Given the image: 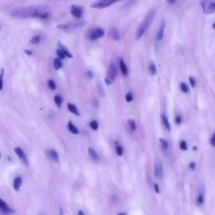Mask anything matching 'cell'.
Wrapping results in <instances>:
<instances>
[{
    "mask_svg": "<svg viewBox=\"0 0 215 215\" xmlns=\"http://www.w3.org/2000/svg\"><path fill=\"white\" fill-rule=\"evenodd\" d=\"M128 125H129V128H130V129L131 131H135L136 130V122L134 119H129L128 120Z\"/></svg>",
    "mask_w": 215,
    "mask_h": 215,
    "instance_id": "26",
    "label": "cell"
},
{
    "mask_svg": "<svg viewBox=\"0 0 215 215\" xmlns=\"http://www.w3.org/2000/svg\"><path fill=\"white\" fill-rule=\"evenodd\" d=\"M87 75L89 78H93V73H92L91 71H87Z\"/></svg>",
    "mask_w": 215,
    "mask_h": 215,
    "instance_id": "45",
    "label": "cell"
},
{
    "mask_svg": "<svg viewBox=\"0 0 215 215\" xmlns=\"http://www.w3.org/2000/svg\"><path fill=\"white\" fill-rule=\"evenodd\" d=\"M196 164L195 162H191L189 164V168L192 170H194L196 169Z\"/></svg>",
    "mask_w": 215,
    "mask_h": 215,
    "instance_id": "46",
    "label": "cell"
},
{
    "mask_svg": "<svg viewBox=\"0 0 215 215\" xmlns=\"http://www.w3.org/2000/svg\"><path fill=\"white\" fill-rule=\"evenodd\" d=\"M94 105L95 107H98V102L97 101V99H95L94 101Z\"/></svg>",
    "mask_w": 215,
    "mask_h": 215,
    "instance_id": "49",
    "label": "cell"
},
{
    "mask_svg": "<svg viewBox=\"0 0 215 215\" xmlns=\"http://www.w3.org/2000/svg\"><path fill=\"white\" fill-rule=\"evenodd\" d=\"M54 101L55 104L58 106V107H61L62 103V98L61 95H55L54 97Z\"/></svg>",
    "mask_w": 215,
    "mask_h": 215,
    "instance_id": "22",
    "label": "cell"
},
{
    "mask_svg": "<svg viewBox=\"0 0 215 215\" xmlns=\"http://www.w3.org/2000/svg\"><path fill=\"white\" fill-rule=\"evenodd\" d=\"M71 13L76 18H81L83 13V9L82 7L73 5L71 7Z\"/></svg>",
    "mask_w": 215,
    "mask_h": 215,
    "instance_id": "8",
    "label": "cell"
},
{
    "mask_svg": "<svg viewBox=\"0 0 215 215\" xmlns=\"http://www.w3.org/2000/svg\"><path fill=\"white\" fill-rule=\"evenodd\" d=\"M180 89H181L182 91L184 92V93H187V92H189L188 86L184 82L181 83V84H180Z\"/></svg>",
    "mask_w": 215,
    "mask_h": 215,
    "instance_id": "33",
    "label": "cell"
},
{
    "mask_svg": "<svg viewBox=\"0 0 215 215\" xmlns=\"http://www.w3.org/2000/svg\"><path fill=\"white\" fill-rule=\"evenodd\" d=\"M48 117H49L50 119L53 120V119H55V114L53 112H50L49 113V114H48Z\"/></svg>",
    "mask_w": 215,
    "mask_h": 215,
    "instance_id": "42",
    "label": "cell"
},
{
    "mask_svg": "<svg viewBox=\"0 0 215 215\" xmlns=\"http://www.w3.org/2000/svg\"><path fill=\"white\" fill-rule=\"evenodd\" d=\"M115 3H116V1H112V0H98V1H96L92 3L90 5V7L93 8L102 9L110 6Z\"/></svg>",
    "mask_w": 215,
    "mask_h": 215,
    "instance_id": "5",
    "label": "cell"
},
{
    "mask_svg": "<svg viewBox=\"0 0 215 215\" xmlns=\"http://www.w3.org/2000/svg\"><path fill=\"white\" fill-rule=\"evenodd\" d=\"M155 13H156V11H155V8L150 10L148 12L145 18H144L143 21H142L141 24L140 25L139 28L137 30L136 34V40H139V39L141 38L142 36L144 34V33L147 31L148 28L150 27L151 24L153 22V18L155 15Z\"/></svg>",
    "mask_w": 215,
    "mask_h": 215,
    "instance_id": "2",
    "label": "cell"
},
{
    "mask_svg": "<svg viewBox=\"0 0 215 215\" xmlns=\"http://www.w3.org/2000/svg\"><path fill=\"white\" fill-rule=\"evenodd\" d=\"M116 150L117 155L119 157H121L122 154H123V148H122V147L120 145H118V144H117Z\"/></svg>",
    "mask_w": 215,
    "mask_h": 215,
    "instance_id": "31",
    "label": "cell"
},
{
    "mask_svg": "<svg viewBox=\"0 0 215 215\" xmlns=\"http://www.w3.org/2000/svg\"><path fill=\"white\" fill-rule=\"evenodd\" d=\"M126 100L128 102H131L133 100V96L131 92H128V93L126 95Z\"/></svg>",
    "mask_w": 215,
    "mask_h": 215,
    "instance_id": "37",
    "label": "cell"
},
{
    "mask_svg": "<svg viewBox=\"0 0 215 215\" xmlns=\"http://www.w3.org/2000/svg\"><path fill=\"white\" fill-rule=\"evenodd\" d=\"M47 84H48V86H49V87L51 89V90H54L55 88H56V85H55V83H54V81L53 80H49L47 82Z\"/></svg>",
    "mask_w": 215,
    "mask_h": 215,
    "instance_id": "34",
    "label": "cell"
},
{
    "mask_svg": "<svg viewBox=\"0 0 215 215\" xmlns=\"http://www.w3.org/2000/svg\"><path fill=\"white\" fill-rule=\"evenodd\" d=\"M78 215H85L83 211L82 210H79L78 211Z\"/></svg>",
    "mask_w": 215,
    "mask_h": 215,
    "instance_id": "50",
    "label": "cell"
},
{
    "mask_svg": "<svg viewBox=\"0 0 215 215\" xmlns=\"http://www.w3.org/2000/svg\"><path fill=\"white\" fill-rule=\"evenodd\" d=\"M154 189H155V192H156L157 194L160 193V189H159V187H158L157 184H155V185H154Z\"/></svg>",
    "mask_w": 215,
    "mask_h": 215,
    "instance_id": "43",
    "label": "cell"
},
{
    "mask_svg": "<svg viewBox=\"0 0 215 215\" xmlns=\"http://www.w3.org/2000/svg\"><path fill=\"white\" fill-rule=\"evenodd\" d=\"M58 46L59 47V49H61L63 53H64V54L66 55V57H68L69 58H73V55L71 54V53H70V52L69 51V50L68 49V48L66 47L64 45H63L61 42H59L58 43Z\"/></svg>",
    "mask_w": 215,
    "mask_h": 215,
    "instance_id": "18",
    "label": "cell"
},
{
    "mask_svg": "<svg viewBox=\"0 0 215 215\" xmlns=\"http://www.w3.org/2000/svg\"><path fill=\"white\" fill-rule=\"evenodd\" d=\"M46 155H47V157L51 160H53L55 162H58L59 161V154L57 152V151H55V150H53V149L47 150L46 151Z\"/></svg>",
    "mask_w": 215,
    "mask_h": 215,
    "instance_id": "11",
    "label": "cell"
},
{
    "mask_svg": "<svg viewBox=\"0 0 215 215\" xmlns=\"http://www.w3.org/2000/svg\"><path fill=\"white\" fill-rule=\"evenodd\" d=\"M67 107H68V109L69 112H71V113L76 115V116H80V112L78 111V108L75 105L73 104V103H68Z\"/></svg>",
    "mask_w": 215,
    "mask_h": 215,
    "instance_id": "19",
    "label": "cell"
},
{
    "mask_svg": "<svg viewBox=\"0 0 215 215\" xmlns=\"http://www.w3.org/2000/svg\"><path fill=\"white\" fill-rule=\"evenodd\" d=\"M110 35L114 41H119L121 39V35L119 32L116 28H112L110 31Z\"/></svg>",
    "mask_w": 215,
    "mask_h": 215,
    "instance_id": "14",
    "label": "cell"
},
{
    "mask_svg": "<svg viewBox=\"0 0 215 215\" xmlns=\"http://www.w3.org/2000/svg\"><path fill=\"white\" fill-rule=\"evenodd\" d=\"M97 89H98V95L101 96V97H104L105 96V92H104V89H103L102 85L101 83H98L97 85Z\"/></svg>",
    "mask_w": 215,
    "mask_h": 215,
    "instance_id": "28",
    "label": "cell"
},
{
    "mask_svg": "<svg viewBox=\"0 0 215 215\" xmlns=\"http://www.w3.org/2000/svg\"><path fill=\"white\" fill-rule=\"evenodd\" d=\"M88 151L89 156H90V158L92 162H94L95 164H98V163H100V162L101 160V158L97 153V152L93 148L89 147Z\"/></svg>",
    "mask_w": 215,
    "mask_h": 215,
    "instance_id": "9",
    "label": "cell"
},
{
    "mask_svg": "<svg viewBox=\"0 0 215 215\" xmlns=\"http://www.w3.org/2000/svg\"><path fill=\"white\" fill-rule=\"evenodd\" d=\"M196 148H197V147H196V146L194 147V148H193V150H196Z\"/></svg>",
    "mask_w": 215,
    "mask_h": 215,
    "instance_id": "54",
    "label": "cell"
},
{
    "mask_svg": "<svg viewBox=\"0 0 215 215\" xmlns=\"http://www.w3.org/2000/svg\"><path fill=\"white\" fill-rule=\"evenodd\" d=\"M159 140H160V141L162 144V147L163 148V150H167L168 147H169V144L168 141L165 139H163V138H160Z\"/></svg>",
    "mask_w": 215,
    "mask_h": 215,
    "instance_id": "27",
    "label": "cell"
},
{
    "mask_svg": "<svg viewBox=\"0 0 215 215\" xmlns=\"http://www.w3.org/2000/svg\"><path fill=\"white\" fill-rule=\"evenodd\" d=\"M3 76H4V69H1V91L3 89Z\"/></svg>",
    "mask_w": 215,
    "mask_h": 215,
    "instance_id": "38",
    "label": "cell"
},
{
    "mask_svg": "<svg viewBox=\"0 0 215 215\" xmlns=\"http://www.w3.org/2000/svg\"><path fill=\"white\" fill-rule=\"evenodd\" d=\"M59 215H64V211H63V209H62L61 207H59Z\"/></svg>",
    "mask_w": 215,
    "mask_h": 215,
    "instance_id": "48",
    "label": "cell"
},
{
    "mask_svg": "<svg viewBox=\"0 0 215 215\" xmlns=\"http://www.w3.org/2000/svg\"><path fill=\"white\" fill-rule=\"evenodd\" d=\"M210 144L212 145L213 147L215 148V133L213 135V136H212V138H211V141H210Z\"/></svg>",
    "mask_w": 215,
    "mask_h": 215,
    "instance_id": "41",
    "label": "cell"
},
{
    "mask_svg": "<svg viewBox=\"0 0 215 215\" xmlns=\"http://www.w3.org/2000/svg\"><path fill=\"white\" fill-rule=\"evenodd\" d=\"M117 73V69L116 65L114 63H111L109 66L108 69H107L106 77L105 78V82L107 85H112L114 82Z\"/></svg>",
    "mask_w": 215,
    "mask_h": 215,
    "instance_id": "3",
    "label": "cell"
},
{
    "mask_svg": "<svg viewBox=\"0 0 215 215\" xmlns=\"http://www.w3.org/2000/svg\"><path fill=\"white\" fill-rule=\"evenodd\" d=\"M154 171L155 175L156 176V177L158 178L162 175L163 172V166L161 162L157 161V162H155L154 166Z\"/></svg>",
    "mask_w": 215,
    "mask_h": 215,
    "instance_id": "12",
    "label": "cell"
},
{
    "mask_svg": "<svg viewBox=\"0 0 215 215\" xmlns=\"http://www.w3.org/2000/svg\"><path fill=\"white\" fill-rule=\"evenodd\" d=\"M175 122H176L177 124H180V123H181V122H182V118H181V117H180V116H177V117H175Z\"/></svg>",
    "mask_w": 215,
    "mask_h": 215,
    "instance_id": "44",
    "label": "cell"
},
{
    "mask_svg": "<svg viewBox=\"0 0 215 215\" xmlns=\"http://www.w3.org/2000/svg\"><path fill=\"white\" fill-rule=\"evenodd\" d=\"M162 121H163V123L165 125V128H166L168 131H170L171 130V126H170V124L169 121V119L167 117H166L165 115H163L162 116Z\"/></svg>",
    "mask_w": 215,
    "mask_h": 215,
    "instance_id": "21",
    "label": "cell"
},
{
    "mask_svg": "<svg viewBox=\"0 0 215 215\" xmlns=\"http://www.w3.org/2000/svg\"><path fill=\"white\" fill-rule=\"evenodd\" d=\"M203 12L206 14H212L215 13V1H201Z\"/></svg>",
    "mask_w": 215,
    "mask_h": 215,
    "instance_id": "6",
    "label": "cell"
},
{
    "mask_svg": "<svg viewBox=\"0 0 215 215\" xmlns=\"http://www.w3.org/2000/svg\"><path fill=\"white\" fill-rule=\"evenodd\" d=\"M90 127L94 131H97L98 128V124L97 121L94 120L90 122Z\"/></svg>",
    "mask_w": 215,
    "mask_h": 215,
    "instance_id": "29",
    "label": "cell"
},
{
    "mask_svg": "<svg viewBox=\"0 0 215 215\" xmlns=\"http://www.w3.org/2000/svg\"><path fill=\"white\" fill-rule=\"evenodd\" d=\"M213 28H215V23H214L213 24Z\"/></svg>",
    "mask_w": 215,
    "mask_h": 215,
    "instance_id": "53",
    "label": "cell"
},
{
    "mask_svg": "<svg viewBox=\"0 0 215 215\" xmlns=\"http://www.w3.org/2000/svg\"><path fill=\"white\" fill-rule=\"evenodd\" d=\"M119 68L122 75L124 76H127L128 75V69L126 64L124 62V61L123 59L121 58L119 61Z\"/></svg>",
    "mask_w": 215,
    "mask_h": 215,
    "instance_id": "17",
    "label": "cell"
},
{
    "mask_svg": "<svg viewBox=\"0 0 215 215\" xmlns=\"http://www.w3.org/2000/svg\"><path fill=\"white\" fill-rule=\"evenodd\" d=\"M165 27V23L164 20H162L160 25V28L158 29V31L157 35V39L158 40H161L164 38V30Z\"/></svg>",
    "mask_w": 215,
    "mask_h": 215,
    "instance_id": "13",
    "label": "cell"
},
{
    "mask_svg": "<svg viewBox=\"0 0 215 215\" xmlns=\"http://www.w3.org/2000/svg\"><path fill=\"white\" fill-rule=\"evenodd\" d=\"M198 202L200 205H202L204 202V196L202 194H199L198 198Z\"/></svg>",
    "mask_w": 215,
    "mask_h": 215,
    "instance_id": "39",
    "label": "cell"
},
{
    "mask_svg": "<svg viewBox=\"0 0 215 215\" xmlns=\"http://www.w3.org/2000/svg\"><path fill=\"white\" fill-rule=\"evenodd\" d=\"M189 82H190V84L191 85V87L193 88L195 85H196V80L194 78H192V76H190L189 78Z\"/></svg>",
    "mask_w": 215,
    "mask_h": 215,
    "instance_id": "40",
    "label": "cell"
},
{
    "mask_svg": "<svg viewBox=\"0 0 215 215\" xmlns=\"http://www.w3.org/2000/svg\"><path fill=\"white\" fill-rule=\"evenodd\" d=\"M85 23L84 21H79L76 23H71L69 24H66V31L68 30H74L78 28L82 27L85 25Z\"/></svg>",
    "mask_w": 215,
    "mask_h": 215,
    "instance_id": "15",
    "label": "cell"
},
{
    "mask_svg": "<svg viewBox=\"0 0 215 215\" xmlns=\"http://www.w3.org/2000/svg\"><path fill=\"white\" fill-rule=\"evenodd\" d=\"M104 30L101 27H96L90 30L88 33V38L92 41H95L103 37L104 35Z\"/></svg>",
    "mask_w": 215,
    "mask_h": 215,
    "instance_id": "4",
    "label": "cell"
},
{
    "mask_svg": "<svg viewBox=\"0 0 215 215\" xmlns=\"http://www.w3.org/2000/svg\"><path fill=\"white\" fill-rule=\"evenodd\" d=\"M56 53H57V55H58L59 58H60V59H64L65 58V57H66V55L64 54L63 52H62L61 49H59L56 51Z\"/></svg>",
    "mask_w": 215,
    "mask_h": 215,
    "instance_id": "35",
    "label": "cell"
},
{
    "mask_svg": "<svg viewBox=\"0 0 215 215\" xmlns=\"http://www.w3.org/2000/svg\"><path fill=\"white\" fill-rule=\"evenodd\" d=\"M47 6L44 5H32L26 7H21L10 11V15L17 19H25L29 17H34L35 15L39 12H46Z\"/></svg>",
    "mask_w": 215,
    "mask_h": 215,
    "instance_id": "1",
    "label": "cell"
},
{
    "mask_svg": "<svg viewBox=\"0 0 215 215\" xmlns=\"http://www.w3.org/2000/svg\"><path fill=\"white\" fill-rule=\"evenodd\" d=\"M180 148L182 150H187V145L186 141H182L180 143Z\"/></svg>",
    "mask_w": 215,
    "mask_h": 215,
    "instance_id": "36",
    "label": "cell"
},
{
    "mask_svg": "<svg viewBox=\"0 0 215 215\" xmlns=\"http://www.w3.org/2000/svg\"><path fill=\"white\" fill-rule=\"evenodd\" d=\"M62 63L61 59L59 58H55L54 59V68L55 70H59L61 68Z\"/></svg>",
    "mask_w": 215,
    "mask_h": 215,
    "instance_id": "24",
    "label": "cell"
},
{
    "mask_svg": "<svg viewBox=\"0 0 215 215\" xmlns=\"http://www.w3.org/2000/svg\"><path fill=\"white\" fill-rule=\"evenodd\" d=\"M0 210L4 214H10L15 212V211L10 207L7 203L3 199H0Z\"/></svg>",
    "mask_w": 215,
    "mask_h": 215,
    "instance_id": "10",
    "label": "cell"
},
{
    "mask_svg": "<svg viewBox=\"0 0 215 215\" xmlns=\"http://www.w3.org/2000/svg\"><path fill=\"white\" fill-rule=\"evenodd\" d=\"M14 151H15V154L17 155L18 158H19L20 160H21V162L24 163V165L28 166L29 165L28 159L27 158V155L24 153L23 150H22L21 148L20 147H16V148H15Z\"/></svg>",
    "mask_w": 215,
    "mask_h": 215,
    "instance_id": "7",
    "label": "cell"
},
{
    "mask_svg": "<svg viewBox=\"0 0 215 215\" xmlns=\"http://www.w3.org/2000/svg\"><path fill=\"white\" fill-rule=\"evenodd\" d=\"M49 17V13L46 12H42L37 13L35 15L34 18H41V19H46Z\"/></svg>",
    "mask_w": 215,
    "mask_h": 215,
    "instance_id": "23",
    "label": "cell"
},
{
    "mask_svg": "<svg viewBox=\"0 0 215 215\" xmlns=\"http://www.w3.org/2000/svg\"><path fill=\"white\" fill-rule=\"evenodd\" d=\"M169 3H175L176 1H168Z\"/></svg>",
    "mask_w": 215,
    "mask_h": 215,
    "instance_id": "52",
    "label": "cell"
},
{
    "mask_svg": "<svg viewBox=\"0 0 215 215\" xmlns=\"http://www.w3.org/2000/svg\"><path fill=\"white\" fill-rule=\"evenodd\" d=\"M40 38L39 36H34L31 39V43L33 45H37L40 42Z\"/></svg>",
    "mask_w": 215,
    "mask_h": 215,
    "instance_id": "30",
    "label": "cell"
},
{
    "mask_svg": "<svg viewBox=\"0 0 215 215\" xmlns=\"http://www.w3.org/2000/svg\"><path fill=\"white\" fill-rule=\"evenodd\" d=\"M117 215H126V214L124 213H117Z\"/></svg>",
    "mask_w": 215,
    "mask_h": 215,
    "instance_id": "51",
    "label": "cell"
},
{
    "mask_svg": "<svg viewBox=\"0 0 215 215\" xmlns=\"http://www.w3.org/2000/svg\"><path fill=\"white\" fill-rule=\"evenodd\" d=\"M135 3H136L135 1H128L124 3L123 6H122V8H124V9L128 8H129V7H130V6H132L133 5H135Z\"/></svg>",
    "mask_w": 215,
    "mask_h": 215,
    "instance_id": "32",
    "label": "cell"
},
{
    "mask_svg": "<svg viewBox=\"0 0 215 215\" xmlns=\"http://www.w3.org/2000/svg\"><path fill=\"white\" fill-rule=\"evenodd\" d=\"M24 53L28 55H31L32 54V51L31 50H28V49L24 50Z\"/></svg>",
    "mask_w": 215,
    "mask_h": 215,
    "instance_id": "47",
    "label": "cell"
},
{
    "mask_svg": "<svg viewBox=\"0 0 215 215\" xmlns=\"http://www.w3.org/2000/svg\"><path fill=\"white\" fill-rule=\"evenodd\" d=\"M148 68H149V71H150V72L151 75H156L157 71V69L156 66H155V64L154 63V62H150V64H149V67H148Z\"/></svg>",
    "mask_w": 215,
    "mask_h": 215,
    "instance_id": "25",
    "label": "cell"
},
{
    "mask_svg": "<svg viewBox=\"0 0 215 215\" xmlns=\"http://www.w3.org/2000/svg\"><path fill=\"white\" fill-rule=\"evenodd\" d=\"M22 185V179L20 177H17L13 180V187L15 191H18L21 187Z\"/></svg>",
    "mask_w": 215,
    "mask_h": 215,
    "instance_id": "16",
    "label": "cell"
},
{
    "mask_svg": "<svg viewBox=\"0 0 215 215\" xmlns=\"http://www.w3.org/2000/svg\"><path fill=\"white\" fill-rule=\"evenodd\" d=\"M68 128L69 129V131L73 133V135H78L79 134V130L75 125L73 124V122L71 121H69L68 124Z\"/></svg>",
    "mask_w": 215,
    "mask_h": 215,
    "instance_id": "20",
    "label": "cell"
}]
</instances>
